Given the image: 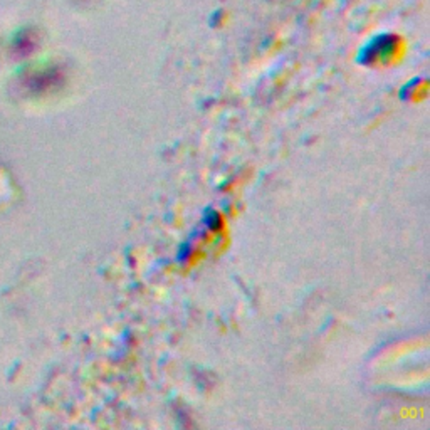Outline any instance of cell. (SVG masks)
I'll list each match as a JSON object with an SVG mask.
<instances>
[{
  "label": "cell",
  "mask_w": 430,
  "mask_h": 430,
  "mask_svg": "<svg viewBox=\"0 0 430 430\" xmlns=\"http://www.w3.org/2000/svg\"><path fill=\"white\" fill-rule=\"evenodd\" d=\"M222 215L215 208H207L203 212V226L210 232H217L222 229Z\"/></svg>",
  "instance_id": "cell-1"
},
{
  "label": "cell",
  "mask_w": 430,
  "mask_h": 430,
  "mask_svg": "<svg viewBox=\"0 0 430 430\" xmlns=\"http://www.w3.org/2000/svg\"><path fill=\"white\" fill-rule=\"evenodd\" d=\"M192 252H193V244H192V241H187V242H183L180 246V249H178V254H176V259H178V262H181V264H183V262H187L188 259H190V256H192Z\"/></svg>",
  "instance_id": "cell-2"
}]
</instances>
